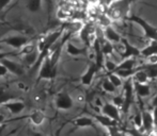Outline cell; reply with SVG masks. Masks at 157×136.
Here are the masks:
<instances>
[{
	"label": "cell",
	"instance_id": "7bdbcfd3",
	"mask_svg": "<svg viewBox=\"0 0 157 136\" xmlns=\"http://www.w3.org/2000/svg\"><path fill=\"white\" fill-rule=\"evenodd\" d=\"M33 136H43V135L40 134V133H34V134H33Z\"/></svg>",
	"mask_w": 157,
	"mask_h": 136
},
{
	"label": "cell",
	"instance_id": "ab89813d",
	"mask_svg": "<svg viewBox=\"0 0 157 136\" xmlns=\"http://www.w3.org/2000/svg\"><path fill=\"white\" fill-rule=\"evenodd\" d=\"M4 129H6V126H4L3 123L0 124V136L2 135V133H3V131H4Z\"/></svg>",
	"mask_w": 157,
	"mask_h": 136
},
{
	"label": "cell",
	"instance_id": "f1b7e54d",
	"mask_svg": "<svg viewBox=\"0 0 157 136\" xmlns=\"http://www.w3.org/2000/svg\"><path fill=\"white\" fill-rule=\"evenodd\" d=\"M101 87H103L104 91L108 94H114L117 91V88L110 83V81L108 80V79H106V80L101 83Z\"/></svg>",
	"mask_w": 157,
	"mask_h": 136
},
{
	"label": "cell",
	"instance_id": "8fae6325",
	"mask_svg": "<svg viewBox=\"0 0 157 136\" xmlns=\"http://www.w3.org/2000/svg\"><path fill=\"white\" fill-rule=\"evenodd\" d=\"M0 63L8 69V72H11L15 76H21V74L25 73L24 67L18 63L14 62V61H11L9 59H3V60L0 61Z\"/></svg>",
	"mask_w": 157,
	"mask_h": 136
},
{
	"label": "cell",
	"instance_id": "9a60e30c",
	"mask_svg": "<svg viewBox=\"0 0 157 136\" xmlns=\"http://www.w3.org/2000/svg\"><path fill=\"white\" fill-rule=\"evenodd\" d=\"M65 50L70 55L73 56H80V55H86L87 54V48H79L78 46L74 45L73 43H71L70 41H66L65 45Z\"/></svg>",
	"mask_w": 157,
	"mask_h": 136
},
{
	"label": "cell",
	"instance_id": "d4e9b609",
	"mask_svg": "<svg viewBox=\"0 0 157 136\" xmlns=\"http://www.w3.org/2000/svg\"><path fill=\"white\" fill-rule=\"evenodd\" d=\"M14 99H15V97L12 94L6 91L4 88H0V105H4L6 103L13 101Z\"/></svg>",
	"mask_w": 157,
	"mask_h": 136
},
{
	"label": "cell",
	"instance_id": "ffe728a7",
	"mask_svg": "<svg viewBox=\"0 0 157 136\" xmlns=\"http://www.w3.org/2000/svg\"><path fill=\"white\" fill-rule=\"evenodd\" d=\"M135 66H136V60H135V58L126 59V60H122L121 63L117 64L114 71H117V70H130V69H134Z\"/></svg>",
	"mask_w": 157,
	"mask_h": 136
},
{
	"label": "cell",
	"instance_id": "603a6c76",
	"mask_svg": "<svg viewBox=\"0 0 157 136\" xmlns=\"http://www.w3.org/2000/svg\"><path fill=\"white\" fill-rule=\"evenodd\" d=\"M101 53H103L104 56H107V55H111L114 51V47H113V44L109 43L105 39L103 43H101Z\"/></svg>",
	"mask_w": 157,
	"mask_h": 136
},
{
	"label": "cell",
	"instance_id": "d590c367",
	"mask_svg": "<svg viewBox=\"0 0 157 136\" xmlns=\"http://www.w3.org/2000/svg\"><path fill=\"white\" fill-rule=\"evenodd\" d=\"M6 73H8V69L0 63V78H1V77H4Z\"/></svg>",
	"mask_w": 157,
	"mask_h": 136
},
{
	"label": "cell",
	"instance_id": "4316f807",
	"mask_svg": "<svg viewBox=\"0 0 157 136\" xmlns=\"http://www.w3.org/2000/svg\"><path fill=\"white\" fill-rule=\"evenodd\" d=\"M108 80L110 81V83H111L112 85H113L116 88H118V87L122 86L123 82H122V79L120 78V77L117 76L114 72H111V73H108Z\"/></svg>",
	"mask_w": 157,
	"mask_h": 136
},
{
	"label": "cell",
	"instance_id": "cb8c5ba5",
	"mask_svg": "<svg viewBox=\"0 0 157 136\" xmlns=\"http://www.w3.org/2000/svg\"><path fill=\"white\" fill-rule=\"evenodd\" d=\"M26 6H27L28 11L32 13H36L42 8V0H27Z\"/></svg>",
	"mask_w": 157,
	"mask_h": 136
},
{
	"label": "cell",
	"instance_id": "1f68e13d",
	"mask_svg": "<svg viewBox=\"0 0 157 136\" xmlns=\"http://www.w3.org/2000/svg\"><path fill=\"white\" fill-rule=\"evenodd\" d=\"M57 17L60 19H62V20H64V19H67L71 17V14L67 12L66 10H64V9H59L58 12H57Z\"/></svg>",
	"mask_w": 157,
	"mask_h": 136
},
{
	"label": "cell",
	"instance_id": "52a82bcc",
	"mask_svg": "<svg viewBox=\"0 0 157 136\" xmlns=\"http://www.w3.org/2000/svg\"><path fill=\"white\" fill-rule=\"evenodd\" d=\"M2 43L14 48V49H21L25 45L29 44V39H28V37L24 36V35H13V36L4 38L2 41Z\"/></svg>",
	"mask_w": 157,
	"mask_h": 136
},
{
	"label": "cell",
	"instance_id": "8992f818",
	"mask_svg": "<svg viewBox=\"0 0 157 136\" xmlns=\"http://www.w3.org/2000/svg\"><path fill=\"white\" fill-rule=\"evenodd\" d=\"M141 128L143 129L145 133L153 132V130L155 129L153 114L147 109L141 111Z\"/></svg>",
	"mask_w": 157,
	"mask_h": 136
},
{
	"label": "cell",
	"instance_id": "f546056e",
	"mask_svg": "<svg viewBox=\"0 0 157 136\" xmlns=\"http://www.w3.org/2000/svg\"><path fill=\"white\" fill-rule=\"evenodd\" d=\"M103 67L105 68L106 70H107L108 73H111V72H113L114 69H116L117 64L113 62V61L110 60V59H106V60H104Z\"/></svg>",
	"mask_w": 157,
	"mask_h": 136
},
{
	"label": "cell",
	"instance_id": "83f0119b",
	"mask_svg": "<svg viewBox=\"0 0 157 136\" xmlns=\"http://www.w3.org/2000/svg\"><path fill=\"white\" fill-rule=\"evenodd\" d=\"M21 51L18 52V54H23V55H27V54H30L34 51H37L36 50V46L34 44H27V45L24 46L21 49H19Z\"/></svg>",
	"mask_w": 157,
	"mask_h": 136
},
{
	"label": "cell",
	"instance_id": "d6986e66",
	"mask_svg": "<svg viewBox=\"0 0 157 136\" xmlns=\"http://www.w3.org/2000/svg\"><path fill=\"white\" fill-rule=\"evenodd\" d=\"M4 106L13 114V115H18L25 109L26 105L23 101H10L4 104Z\"/></svg>",
	"mask_w": 157,
	"mask_h": 136
},
{
	"label": "cell",
	"instance_id": "3957f363",
	"mask_svg": "<svg viewBox=\"0 0 157 136\" xmlns=\"http://www.w3.org/2000/svg\"><path fill=\"white\" fill-rule=\"evenodd\" d=\"M57 66L52 64L49 56H46L40 65L39 69V80H52L56 77Z\"/></svg>",
	"mask_w": 157,
	"mask_h": 136
},
{
	"label": "cell",
	"instance_id": "5b68a950",
	"mask_svg": "<svg viewBox=\"0 0 157 136\" xmlns=\"http://www.w3.org/2000/svg\"><path fill=\"white\" fill-rule=\"evenodd\" d=\"M120 44H122L123 50L121 52V59L122 60H126V59H132V58H138L140 56V49L130 44V41L125 37L121 38Z\"/></svg>",
	"mask_w": 157,
	"mask_h": 136
},
{
	"label": "cell",
	"instance_id": "836d02e7",
	"mask_svg": "<svg viewBox=\"0 0 157 136\" xmlns=\"http://www.w3.org/2000/svg\"><path fill=\"white\" fill-rule=\"evenodd\" d=\"M134 122L136 123L137 127H139V128H141V113H138L136 116H135L134 118Z\"/></svg>",
	"mask_w": 157,
	"mask_h": 136
},
{
	"label": "cell",
	"instance_id": "484cf974",
	"mask_svg": "<svg viewBox=\"0 0 157 136\" xmlns=\"http://www.w3.org/2000/svg\"><path fill=\"white\" fill-rule=\"evenodd\" d=\"M37 56H39V52L34 51L30 54L24 56V63H25L27 66H34L35 63L37 61Z\"/></svg>",
	"mask_w": 157,
	"mask_h": 136
},
{
	"label": "cell",
	"instance_id": "b9f144b4",
	"mask_svg": "<svg viewBox=\"0 0 157 136\" xmlns=\"http://www.w3.org/2000/svg\"><path fill=\"white\" fill-rule=\"evenodd\" d=\"M129 132H130V134H128V135H126V136H136V134H135L132 131H129Z\"/></svg>",
	"mask_w": 157,
	"mask_h": 136
},
{
	"label": "cell",
	"instance_id": "7c38bea8",
	"mask_svg": "<svg viewBox=\"0 0 157 136\" xmlns=\"http://www.w3.org/2000/svg\"><path fill=\"white\" fill-rule=\"evenodd\" d=\"M94 31H95V27H93L91 23H87L83 25L82 29L79 31V37L82 41V43H85V45L90 46V43H91V36L94 35Z\"/></svg>",
	"mask_w": 157,
	"mask_h": 136
},
{
	"label": "cell",
	"instance_id": "4fadbf2b",
	"mask_svg": "<svg viewBox=\"0 0 157 136\" xmlns=\"http://www.w3.org/2000/svg\"><path fill=\"white\" fill-rule=\"evenodd\" d=\"M103 34H104V38L111 44H120L121 38H122V36L111 26H108V27L104 28Z\"/></svg>",
	"mask_w": 157,
	"mask_h": 136
},
{
	"label": "cell",
	"instance_id": "8d00e7d4",
	"mask_svg": "<svg viewBox=\"0 0 157 136\" xmlns=\"http://www.w3.org/2000/svg\"><path fill=\"white\" fill-rule=\"evenodd\" d=\"M12 0H0V10H2L3 8H6Z\"/></svg>",
	"mask_w": 157,
	"mask_h": 136
},
{
	"label": "cell",
	"instance_id": "60d3db41",
	"mask_svg": "<svg viewBox=\"0 0 157 136\" xmlns=\"http://www.w3.org/2000/svg\"><path fill=\"white\" fill-rule=\"evenodd\" d=\"M3 121H4V116L2 115L1 113H0V124L3 123Z\"/></svg>",
	"mask_w": 157,
	"mask_h": 136
},
{
	"label": "cell",
	"instance_id": "30bf717a",
	"mask_svg": "<svg viewBox=\"0 0 157 136\" xmlns=\"http://www.w3.org/2000/svg\"><path fill=\"white\" fill-rule=\"evenodd\" d=\"M98 70H99V68L96 66V64H95V63H91V64L89 65V67L87 68V70L85 71V73L81 76V78H80L81 84L85 85V86H89V85H91L95 74L97 73Z\"/></svg>",
	"mask_w": 157,
	"mask_h": 136
},
{
	"label": "cell",
	"instance_id": "44dd1931",
	"mask_svg": "<svg viewBox=\"0 0 157 136\" xmlns=\"http://www.w3.org/2000/svg\"><path fill=\"white\" fill-rule=\"evenodd\" d=\"M29 118H30V121L32 122V124H34V126H41L44 122V120H45V114L42 111L37 109V111L33 112L32 114H30Z\"/></svg>",
	"mask_w": 157,
	"mask_h": 136
},
{
	"label": "cell",
	"instance_id": "6da1fadb",
	"mask_svg": "<svg viewBox=\"0 0 157 136\" xmlns=\"http://www.w3.org/2000/svg\"><path fill=\"white\" fill-rule=\"evenodd\" d=\"M135 0H117L108 4V10L106 12V15L110 19H120L125 18L128 14L130 4Z\"/></svg>",
	"mask_w": 157,
	"mask_h": 136
},
{
	"label": "cell",
	"instance_id": "9c48e42d",
	"mask_svg": "<svg viewBox=\"0 0 157 136\" xmlns=\"http://www.w3.org/2000/svg\"><path fill=\"white\" fill-rule=\"evenodd\" d=\"M74 105V100L67 93H60L56 98V106L57 109L67 111L71 109Z\"/></svg>",
	"mask_w": 157,
	"mask_h": 136
},
{
	"label": "cell",
	"instance_id": "2e32d148",
	"mask_svg": "<svg viewBox=\"0 0 157 136\" xmlns=\"http://www.w3.org/2000/svg\"><path fill=\"white\" fill-rule=\"evenodd\" d=\"M154 55H157V41H151V43L147 47H144L143 49L140 50V56L149 59Z\"/></svg>",
	"mask_w": 157,
	"mask_h": 136
},
{
	"label": "cell",
	"instance_id": "74e56055",
	"mask_svg": "<svg viewBox=\"0 0 157 136\" xmlns=\"http://www.w3.org/2000/svg\"><path fill=\"white\" fill-rule=\"evenodd\" d=\"M153 118H154V123H155V128H157V107L153 109Z\"/></svg>",
	"mask_w": 157,
	"mask_h": 136
},
{
	"label": "cell",
	"instance_id": "d6a6232c",
	"mask_svg": "<svg viewBox=\"0 0 157 136\" xmlns=\"http://www.w3.org/2000/svg\"><path fill=\"white\" fill-rule=\"evenodd\" d=\"M123 103H124V100H123V97L122 96H116L112 100V104H114L117 107H122L123 106Z\"/></svg>",
	"mask_w": 157,
	"mask_h": 136
},
{
	"label": "cell",
	"instance_id": "f35d334b",
	"mask_svg": "<svg viewBox=\"0 0 157 136\" xmlns=\"http://www.w3.org/2000/svg\"><path fill=\"white\" fill-rule=\"evenodd\" d=\"M152 106H153V109L157 107V94L155 95V97L153 98V100H152Z\"/></svg>",
	"mask_w": 157,
	"mask_h": 136
},
{
	"label": "cell",
	"instance_id": "ac0fdd59",
	"mask_svg": "<svg viewBox=\"0 0 157 136\" xmlns=\"http://www.w3.org/2000/svg\"><path fill=\"white\" fill-rule=\"evenodd\" d=\"M94 120H96L101 127H105V128H107V129L117 128V127H118V122L110 119L109 117L103 115V114H101V115H94Z\"/></svg>",
	"mask_w": 157,
	"mask_h": 136
},
{
	"label": "cell",
	"instance_id": "5bb4252c",
	"mask_svg": "<svg viewBox=\"0 0 157 136\" xmlns=\"http://www.w3.org/2000/svg\"><path fill=\"white\" fill-rule=\"evenodd\" d=\"M132 84H134L135 94H136L140 99L147 98L151 95V86H150L149 83H147V84H139V83L132 81Z\"/></svg>",
	"mask_w": 157,
	"mask_h": 136
},
{
	"label": "cell",
	"instance_id": "7402d4cb",
	"mask_svg": "<svg viewBox=\"0 0 157 136\" xmlns=\"http://www.w3.org/2000/svg\"><path fill=\"white\" fill-rule=\"evenodd\" d=\"M132 79L134 82H137V83H139V84H147V83H149L147 74L145 73V71L143 69L138 70V71L132 76Z\"/></svg>",
	"mask_w": 157,
	"mask_h": 136
},
{
	"label": "cell",
	"instance_id": "7a4b0ae2",
	"mask_svg": "<svg viewBox=\"0 0 157 136\" xmlns=\"http://www.w3.org/2000/svg\"><path fill=\"white\" fill-rule=\"evenodd\" d=\"M124 19H127V20L132 21V23L140 26V28L143 30V32H144L145 37H147L150 41H157V28L152 26L151 23H149L145 19H143L142 17L138 16V15H130V16H126Z\"/></svg>",
	"mask_w": 157,
	"mask_h": 136
},
{
	"label": "cell",
	"instance_id": "e575fe53",
	"mask_svg": "<svg viewBox=\"0 0 157 136\" xmlns=\"http://www.w3.org/2000/svg\"><path fill=\"white\" fill-rule=\"evenodd\" d=\"M15 52H1L0 51V61L3 60V59H6L8 56H11V55H15Z\"/></svg>",
	"mask_w": 157,
	"mask_h": 136
},
{
	"label": "cell",
	"instance_id": "4dcf8cb0",
	"mask_svg": "<svg viewBox=\"0 0 157 136\" xmlns=\"http://www.w3.org/2000/svg\"><path fill=\"white\" fill-rule=\"evenodd\" d=\"M110 21H111V19L106 14L98 15V26H101V27H104V28L108 27V26H111L110 25Z\"/></svg>",
	"mask_w": 157,
	"mask_h": 136
},
{
	"label": "cell",
	"instance_id": "277c9868",
	"mask_svg": "<svg viewBox=\"0 0 157 136\" xmlns=\"http://www.w3.org/2000/svg\"><path fill=\"white\" fill-rule=\"evenodd\" d=\"M123 100H124V103H123L122 109L125 114L128 113L130 109V105H132V101H134V84H132V79H127L125 80L124 84H123Z\"/></svg>",
	"mask_w": 157,
	"mask_h": 136
},
{
	"label": "cell",
	"instance_id": "e0dca14e",
	"mask_svg": "<svg viewBox=\"0 0 157 136\" xmlns=\"http://www.w3.org/2000/svg\"><path fill=\"white\" fill-rule=\"evenodd\" d=\"M75 127L77 128H90V127H94L95 122L94 119L91 117H88V116H81V117H78L73 121Z\"/></svg>",
	"mask_w": 157,
	"mask_h": 136
},
{
	"label": "cell",
	"instance_id": "ba28073f",
	"mask_svg": "<svg viewBox=\"0 0 157 136\" xmlns=\"http://www.w3.org/2000/svg\"><path fill=\"white\" fill-rule=\"evenodd\" d=\"M101 113L103 115L109 117L110 119L114 120L119 123L121 121V115H120V109L117 107L112 103H105V104L101 106Z\"/></svg>",
	"mask_w": 157,
	"mask_h": 136
}]
</instances>
